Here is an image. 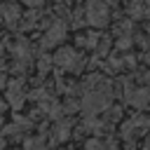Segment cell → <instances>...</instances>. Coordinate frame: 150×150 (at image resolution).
<instances>
[{
    "label": "cell",
    "mask_w": 150,
    "mask_h": 150,
    "mask_svg": "<svg viewBox=\"0 0 150 150\" xmlns=\"http://www.w3.org/2000/svg\"><path fill=\"white\" fill-rule=\"evenodd\" d=\"M108 117L110 120H120V108H110L108 110Z\"/></svg>",
    "instance_id": "13"
},
{
    "label": "cell",
    "mask_w": 150,
    "mask_h": 150,
    "mask_svg": "<svg viewBox=\"0 0 150 150\" xmlns=\"http://www.w3.org/2000/svg\"><path fill=\"white\" fill-rule=\"evenodd\" d=\"M68 129H70L68 122H59V124L54 127V138H56V141H66V138H68Z\"/></svg>",
    "instance_id": "8"
},
{
    "label": "cell",
    "mask_w": 150,
    "mask_h": 150,
    "mask_svg": "<svg viewBox=\"0 0 150 150\" xmlns=\"http://www.w3.org/2000/svg\"><path fill=\"white\" fill-rule=\"evenodd\" d=\"M80 45H84V47H96V42H98V35H94V33H89V35H80V40H77Z\"/></svg>",
    "instance_id": "9"
},
{
    "label": "cell",
    "mask_w": 150,
    "mask_h": 150,
    "mask_svg": "<svg viewBox=\"0 0 150 150\" xmlns=\"http://www.w3.org/2000/svg\"><path fill=\"white\" fill-rule=\"evenodd\" d=\"M0 19L7 28H14L19 26V19H21V9L16 2H0Z\"/></svg>",
    "instance_id": "6"
},
{
    "label": "cell",
    "mask_w": 150,
    "mask_h": 150,
    "mask_svg": "<svg viewBox=\"0 0 150 150\" xmlns=\"http://www.w3.org/2000/svg\"><path fill=\"white\" fill-rule=\"evenodd\" d=\"M23 150H45V143H42V141H38V138H30V141H26Z\"/></svg>",
    "instance_id": "10"
},
{
    "label": "cell",
    "mask_w": 150,
    "mask_h": 150,
    "mask_svg": "<svg viewBox=\"0 0 150 150\" xmlns=\"http://www.w3.org/2000/svg\"><path fill=\"white\" fill-rule=\"evenodd\" d=\"M23 101H26V87H23V82L21 80H12L7 84V103L14 110H19Z\"/></svg>",
    "instance_id": "5"
},
{
    "label": "cell",
    "mask_w": 150,
    "mask_h": 150,
    "mask_svg": "<svg viewBox=\"0 0 150 150\" xmlns=\"http://www.w3.org/2000/svg\"><path fill=\"white\" fill-rule=\"evenodd\" d=\"M63 40H66V23H63V21H54V23L45 30V35H42V47L49 49V47L61 45Z\"/></svg>",
    "instance_id": "4"
},
{
    "label": "cell",
    "mask_w": 150,
    "mask_h": 150,
    "mask_svg": "<svg viewBox=\"0 0 150 150\" xmlns=\"http://www.w3.org/2000/svg\"><path fill=\"white\" fill-rule=\"evenodd\" d=\"M0 150H2V141H0Z\"/></svg>",
    "instance_id": "17"
},
{
    "label": "cell",
    "mask_w": 150,
    "mask_h": 150,
    "mask_svg": "<svg viewBox=\"0 0 150 150\" xmlns=\"http://www.w3.org/2000/svg\"><path fill=\"white\" fill-rule=\"evenodd\" d=\"M145 150H150V141H148V143H145Z\"/></svg>",
    "instance_id": "16"
},
{
    "label": "cell",
    "mask_w": 150,
    "mask_h": 150,
    "mask_svg": "<svg viewBox=\"0 0 150 150\" xmlns=\"http://www.w3.org/2000/svg\"><path fill=\"white\" fill-rule=\"evenodd\" d=\"M52 61H54L59 68L68 70V73H80V70H82V56H80L73 47H61V49L54 54Z\"/></svg>",
    "instance_id": "2"
},
{
    "label": "cell",
    "mask_w": 150,
    "mask_h": 150,
    "mask_svg": "<svg viewBox=\"0 0 150 150\" xmlns=\"http://www.w3.org/2000/svg\"><path fill=\"white\" fill-rule=\"evenodd\" d=\"M23 2H26L28 7H40V5L45 2V0H23Z\"/></svg>",
    "instance_id": "14"
},
{
    "label": "cell",
    "mask_w": 150,
    "mask_h": 150,
    "mask_svg": "<svg viewBox=\"0 0 150 150\" xmlns=\"http://www.w3.org/2000/svg\"><path fill=\"white\" fill-rule=\"evenodd\" d=\"M127 101L138 110L150 108V89H127Z\"/></svg>",
    "instance_id": "7"
},
{
    "label": "cell",
    "mask_w": 150,
    "mask_h": 150,
    "mask_svg": "<svg viewBox=\"0 0 150 150\" xmlns=\"http://www.w3.org/2000/svg\"><path fill=\"white\" fill-rule=\"evenodd\" d=\"M145 82H148V84H150V70H148V73H145Z\"/></svg>",
    "instance_id": "15"
},
{
    "label": "cell",
    "mask_w": 150,
    "mask_h": 150,
    "mask_svg": "<svg viewBox=\"0 0 150 150\" xmlns=\"http://www.w3.org/2000/svg\"><path fill=\"white\" fill-rule=\"evenodd\" d=\"M110 98H112V87H110L108 82H98L96 87H91V89L84 94V98H82L80 108L84 110V115H89V117H91V115L101 112L103 108H108Z\"/></svg>",
    "instance_id": "1"
},
{
    "label": "cell",
    "mask_w": 150,
    "mask_h": 150,
    "mask_svg": "<svg viewBox=\"0 0 150 150\" xmlns=\"http://www.w3.org/2000/svg\"><path fill=\"white\" fill-rule=\"evenodd\" d=\"M49 63H52V59H49V56H42V59H40V66H38L40 73H45V70L49 68Z\"/></svg>",
    "instance_id": "12"
},
{
    "label": "cell",
    "mask_w": 150,
    "mask_h": 150,
    "mask_svg": "<svg viewBox=\"0 0 150 150\" xmlns=\"http://www.w3.org/2000/svg\"><path fill=\"white\" fill-rule=\"evenodd\" d=\"M145 124H150V120H148V122H145Z\"/></svg>",
    "instance_id": "18"
},
{
    "label": "cell",
    "mask_w": 150,
    "mask_h": 150,
    "mask_svg": "<svg viewBox=\"0 0 150 150\" xmlns=\"http://www.w3.org/2000/svg\"><path fill=\"white\" fill-rule=\"evenodd\" d=\"M84 150H105V143H101V141H87V145H84Z\"/></svg>",
    "instance_id": "11"
},
{
    "label": "cell",
    "mask_w": 150,
    "mask_h": 150,
    "mask_svg": "<svg viewBox=\"0 0 150 150\" xmlns=\"http://www.w3.org/2000/svg\"><path fill=\"white\" fill-rule=\"evenodd\" d=\"M84 16H87V23H89V26L103 28V26H108L110 12H108V5H105V2H101V0H89Z\"/></svg>",
    "instance_id": "3"
}]
</instances>
